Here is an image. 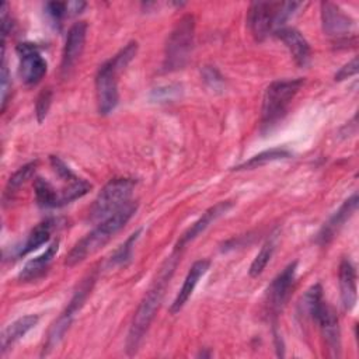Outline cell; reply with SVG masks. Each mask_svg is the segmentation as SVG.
<instances>
[{"label": "cell", "mask_w": 359, "mask_h": 359, "mask_svg": "<svg viewBox=\"0 0 359 359\" xmlns=\"http://www.w3.org/2000/svg\"><path fill=\"white\" fill-rule=\"evenodd\" d=\"M177 252L178 251L174 250L172 255L165 259L157 278L154 279V282L146 292L144 297L142 299V302L133 316V320H132V324H130V328L128 332V339H126V352L129 355L136 353V351L139 349V345H140L150 323L153 321V318L161 304L164 290H165L167 285L170 283L171 275L178 262Z\"/></svg>", "instance_id": "obj_1"}, {"label": "cell", "mask_w": 359, "mask_h": 359, "mask_svg": "<svg viewBox=\"0 0 359 359\" xmlns=\"http://www.w3.org/2000/svg\"><path fill=\"white\" fill-rule=\"evenodd\" d=\"M136 203L129 202L125 206H122L119 210L108 216L107 219L101 220L100 224L90 231L86 237H83L66 255L65 265L74 266L79 262L84 261L88 255L94 254L100 248H102L135 215L136 212Z\"/></svg>", "instance_id": "obj_2"}, {"label": "cell", "mask_w": 359, "mask_h": 359, "mask_svg": "<svg viewBox=\"0 0 359 359\" xmlns=\"http://www.w3.org/2000/svg\"><path fill=\"white\" fill-rule=\"evenodd\" d=\"M300 3L294 1H254L247 11V25L257 41L265 39L271 32L282 28Z\"/></svg>", "instance_id": "obj_3"}, {"label": "cell", "mask_w": 359, "mask_h": 359, "mask_svg": "<svg viewBox=\"0 0 359 359\" xmlns=\"http://www.w3.org/2000/svg\"><path fill=\"white\" fill-rule=\"evenodd\" d=\"M303 83V79L278 80L266 87L261 109V123L264 128H271L283 118L287 105L299 93Z\"/></svg>", "instance_id": "obj_4"}, {"label": "cell", "mask_w": 359, "mask_h": 359, "mask_svg": "<svg viewBox=\"0 0 359 359\" xmlns=\"http://www.w3.org/2000/svg\"><path fill=\"white\" fill-rule=\"evenodd\" d=\"M195 36V20L187 14L181 17L172 31L170 32L164 49V69L180 70L182 69L192 52Z\"/></svg>", "instance_id": "obj_5"}, {"label": "cell", "mask_w": 359, "mask_h": 359, "mask_svg": "<svg viewBox=\"0 0 359 359\" xmlns=\"http://www.w3.org/2000/svg\"><path fill=\"white\" fill-rule=\"evenodd\" d=\"M136 181L132 178H114L98 194L90 208L88 217L91 222L104 220L122 206L129 203Z\"/></svg>", "instance_id": "obj_6"}, {"label": "cell", "mask_w": 359, "mask_h": 359, "mask_svg": "<svg viewBox=\"0 0 359 359\" xmlns=\"http://www.w3.org/2000/svg\"><path fill=\"white\" fill-rule=\"evenodd\" d=\"M118 74L119 70L115 67L111 59L104 62L97 72L95 93L98 111L101 115L111 114L118 104Z\"/></svg>", "instance_id": "obj_7"}, {"label": "cell", "mask_w": 359, "mask_h": 359, "mask_svg": "<svg viewBox=\"0 0 359 359\" xmlns=\"http://www.w3.org/2000/svg\"><path fill=\"white\" fill-rule=\"evenodd\" d=\"M321 24L325 35L334 38L337 42L348 41V36L355 28V21L337 4L330 1L321 3Z\"/></svg>", "instance_id": "obj_8"}, {"label": "cell", "mask_w": 359, "mask_h": 359, "mask_svg": "<svg viewBox=\"0 0 359 359\" xmlns=\"http://www.w3.org/2000/svg\"><path fill=\"white\" fill-rule=\"evenodd\" d=\"M20 56V76L27 86L38 84L46 73V60L41 56L38 46L34 43H20L17 46Z\"/></svg>", "instance_id": "obj_9"}, {"label": "cell", "mask_w": 359, "mask_h": 359, "mask_svg": "<svg viewBox=\"0 0 359 359\" xmlns=\"http://www.w3.org/2000/svg\"><path fill=\"white\" fill-rule=\"evenodd\" d=\"M91 279H87L81 283V286L79 287V290L76 292V294L73 296V299L70 300L67 309L62 313V316L55 321V324L52 325L50 331H49V335H48V339H46V345L43 348V352L48 353L50 349H53L59 341L63 338L66 330L69 328L72 320H73V316L74 313L80 309V306L83 304L87 293L90 292V287H91Z\"/></svg>", "instance_id": "obj_10"}, {"label": "cell", "mask_w": 359, "mask_h": 359, "mask_svg": "<svg viewBox=\"0 0 359 359\" xmlns=\"http://www.w3.org/2000/svg\"><path fill=\"white\" fill-rule=\"evenodd\" d=\"M296 269H297V262L294 261L289 264L280 273H278V276L271 282L266 290V306L269 313L276 316L285 306L287 296L290 293V289L294 283Z\"/></svg>", "instance_id": "obj_11"}, {"label": "cell", "mask_w": 359, "mask_h": 359, "mask_svg": "<svg viewBox=\"0 0 359 359\" xmlns=\"http://www.w3.org/2000/svg\"><path fill=\"white\" fill-rule=\"evenodd\" d=\"M86 35H87V24L84 21L74 22L66 36V43L62 53V74L66 76L73 69L79 57L81 56V52L84 49L86 43Z\"/></svg>", "instance_id": "obj_12"}, {"label": "cell", "mask_w": 359, "mask_h": 359, "mask_svg": "<svg viewBox=\"0 0 359 359\" xmlns=\"http://www.w3.org/2000/svg\"><path fill=\"white\" fill-rule=\"evenodd\" d=\"M314 321L318 324L331 355L338 356L339 349H341V331H339L338 317H337L334 309L324 302L321 304L318 313L316 314Z\"/></svg>", "instance_id": "obj_13"}, {"label": "cell", "mask_w": 359, "mask_h": 359, "mask_svg": "<svg viewBox=\"0 0 359 359\" xmlns=\"http://www.w3.org/2000/svg\"><path fill=\"white\" fill-rule=\"evenodd\" d=\"M233 206L231 201H222L219 203H216L215 206L209 208L178 240L177 245H175V251H180L181 248H184L189 241L195 240L201 233H203L210 223H213L215 220H217L222 215H224L230 208Z\"/></svg>", "instance_id": "obj_14"}, {"label": "cell", "mask_w": 359, "mask_h": 359, "mask_svg": "<svg viewBox=\"0 0 359 359\" xmlns=\"http://www.w3.org/2000/svg\"><path fill=\"white\" fill-rule=\"evenodd\" d=\"M276 36L286 45L293 60L297 66L304 67L310 62V46L304 36L294 28L282 27L276 32Z\"/></svg>", "instance_id": "obj_15"}, {"label": "cell", "mask_w": 359, "mask_h": 359, "mask_svg": "<svg viewBox=\"0 0 359 359\" xmlns=\"http://www.w3.org/2000/svg\"><path fill=\"white\" fill-rule=\"evenodd\" d=\"M209 265H210V262L208 259H199V261L192 264V266L189 268V271H188V273L184 279V283H182L178 294L175 296V299H174V302L170 307V311L172 314L178 313L185 306V303L191 297L192 292L195 290V286L198 285L199 279L208 272Z\"/></svg>", "instance_id": "obj_16"}, {"label": "cell", "mask_w": 359, "mask_h": 359, "mask_svg": "<svg viewBox=\"0 0 359 359\" xmlns=\"http://www.w3.org/2000/svg\"><path fill=\"white\" fill-rule=\"evenodd\" d=\"M358 208V195L353 194L351 198H348L342 206L330 217V220L323 226L317 236V241L321 244H327L344 226V223L355 213Z\"/></svg>", "instance_id": "obj_17"}, {"label": "cell", "mask_w": 359, "mask_h": 359, "mask_svg": "<svg viewBox=\"0 0 359 359\" xmlns=\"http://www.w3.org/2000/svg\"><path fill=\"white\" fill-rule=\"evenodd\" d=\"M339 290L341 300L346 310H352L356 304V271L349 259H342L339 265Z\"/></svg>", "instance_id": "obj_18"}, {"label": "cell", "mask_w": 359, "mask_h": 359, "mask_svg": "<svg viewBox=\"0 0 359 359\" xmlns=\"http://www.w3.org/2000/svg\"><path fill=\"white\" fill-rule=\"evenodd\" d=\"M39 317L35 314L24 316L8 324L1 332V353H6L7 349L11 348L18 339H21L31 328H34L38 323Z\"/></svg>", "instance_id": "obj_19"}, {"label": "cell", "mask_w": 359, "mask_h": 359, "mask_svg": "<svg viewBox=\"0 0 359 359\" xmlns=\"http://www.w3.org/2000/svg\"><path fill=\"white\" fill-rule=\"evenodd\" d=\"M57 248H59V243L55 241L48 247V250L43 254L28 261L25 264V266L22 268V271L20 272L18 279L22 282H29V280H35L39 276H42L46 272V269L49 268V264L52 262L53 257L56 255Z\"/></svg>", "instance_id": "obj_20"}, {"label": "cell", "mask_w": 359, "mask_h": 359, "mask_svg": "<svg viewBox=\"0 0 359 359\" xmlns=\"http://www.w3.org/2000/svg\"><path fill=\"white\" fill-rule=\"evenodd\" d=\"M53 229V220L52 219H46L43 222H41L35 229H32V231L29 233L27 241L24 243V245L20 248L18 251V257L27 255L28 252L36 250L38 247H41L42 244H45L49 238H50V233Z\"/></svg>", "instance_id": "obj_21"}, {"label": "cell", "mask_w": 359, "mask_h": 359, "mask_svg": "<svg viewBox=\"0 0 359 359\" xmlns=\"http://www.w3.org/2000/svg\"><path fill=\"white\" fill-rule=\"evenodd\" d=\"M34 189H35V198H36V202L39 206H42V208L62 206L60 194L46 180L36 178L35 184H34Z\"/></svg>", "instance_id": "obj_22"}, {"label": "cell", "mask_w": 359, "mask_h": 359, "mask_svg": "<svg viewBox=\"0 0 359 359\" xmlns=\"http://www.w3.org/2000/svg\"><path fill=\"white\" fill-rule=\"evenodd\" d=\"M323 303H324V300H323V289H321L320 283H316L302 297L300 304H299L300 314L303 317H309V318H311L314 321L316 314L318 313V310H320Z\"/></svg>", "instance_id": "obj_23"}, {"label": "cell", "mask_w": 359, "mask_h": 359, "mask_svg": "<svg viewBox=\"0 0 359 359\" xmlns=\"http://www.w3.org/2000/svg\"><path fill=\"white\" fill-rule=\"evenodd\" d=\"M290 156V153L285 149H271V150H265L262 153H258L257 156L251 157L248 161H244L243 164L234 167V170H250V168H257L261 165H265L271 161H276L280 158H287Z\"/></svg>", "instance_id": "obj_24"}, {"label": "cell", "mask_w": 359, "mask_h": 359, "mask_svg": "<svg viewBox=\"0 0 359 359\" xmlns=\"http://www.w3.org/2000/svg\"><path fill=\"white\" fill-rule=\"evenodd\" d=\"M35 168H36V161L34 163H28L25 165H22L21 168H18L8 180L7 185H6V191H4V196L6 198H11L34 174H35Z\"/></svg>", "instance_id": "obj_25"}, {"label": "cell", "mask_w": 359, "mask_h": 359, "mask_svg": "<svg viewBox=\"0 0 359 359\" xmlns=\"http://www.w3.org/2000/svg\"><path fill=\"white\" fill-rule=\"evenodd\" d=\"M273 251H275V240L273 238H269L266 240V243L261 247L259 252L255 255L254 261L251 262V266H250V276L255 278L258 275L262 273V271L265 269V266L268 265V262L271 261L272 255H273Z\"/></svg>", "instance_id": "obj_26"}, {"label": "cell", "mask_w": 359, "mask_h": 359, "mask_svg": "<svg viewBox=\"0 0 359 359\" xmlns=\"http://www.w3.org/2000/svg\"><path fill=\"white\" fill-rule=\"evenodd\" d=\"M140 236V230H136L135 233H132L128 240L114 252V255H111V259H109V264L111 265H119V264H123L126 262L130 255H132V250H133V245L136 243V240L139 238Z\"/></svg>", "instance_id": "obj_27"}, {"label": "cell", "mask_w": 359, "mask_h": 359, "mask_svg": "<svg viewBox=\"0 0 359 359\" xmlns=\"http://www.w3.org/2000/svg\"><path fill=\"white\" fill-rule=\"evenodd\" d=\"M45 10H46V14L52 18V21L60 22L62 18L67 15V3L50 1V3H46Z\"/></svg>", "instance_id": "obj_28"}, {"label": "cell", "mask_w": 359, "mask_h": 359, "mask_svg": "<svg viewBox=\"0 0 359 359\" xmlns=\"http://www.w3.org/2000/svg\"><path fill=\"white\" fill-rule=\"evenodd\" d=\"M50 100H52V93L49 88L43 90L39 97H38V101H36V116H38V121L41 122L46 114H48V109H49V105H50Z\"/></svg>", "instance_id": "obj_29"}, {"label": "cell", "mask_w": 359, "mask_h": 359, "mask_svg": "<svg viewBox=\"0 0 359 359\" xmlns=\"http://www.w3.org/2000/svg\"><path fill=\"white\" fill-rule=\"evenodd\" d=\"M203 80L213 88H217L220 86H223V77L219 74V72L215 67L206 66L203 69Z\"/></svg>", "instance_id": "obj_30"}, {"label": "cell", "mask_w": 359, "mask_h": 359, "mask_svg": "<svg viewBox=\"0 0 359 359\" xmlns=\"http://www.w3.org/2000/svg\"><path fill=\"white\" fill-rule=\"evenodd\" d=\"M8 90H10V73H8L6 62L3 60V63H1V111H4V108H6Z\"/></svg>", "instance_id": "obj_31"}, {"label": "cell", "mask_w": 359, "mask_h": 359, "mask_svg": "<svg viewBox=\"0 0 359 359\" xmlns=\"http://www.w3.org/2000/svg\"><path fill=\"white\" fill-rule=\"evenodd\" d=\"M358 73V57H353L351 62H348L345 66H342L337 73H335V80L341 81L345 80L353 74Z\"/></svg>", "instance_id": "obj_32"}, {"label": "cell", "mask_w": 359, "mask_h": 359, "mask_svg": "<svg viewBox=\"0 0 359 359\" xmlns=\"http://www.w3.org/2000/svg\"><path fill=\"white\" fill-rule=\"evenodd\" d=\"M178 90H180V87L168 86V87H164V88L154 90L153 97H156L157 100H172L174 97L178 95V93H180Z\"/></svg>", "instance_id": "obj_33"}]
</instances>
